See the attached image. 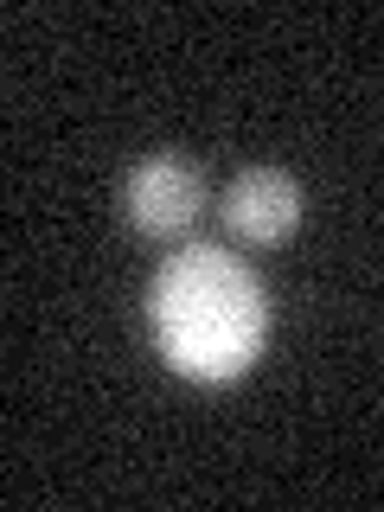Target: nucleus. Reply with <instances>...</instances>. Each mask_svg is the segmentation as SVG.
Returning <instances> with one entry per match:
<instances>
[{
    "instance_id": "f257e3e1",
    "label": "nucleus",
    "mask_w": 384,
    "mask_h": 512,
    "mask_svg": "<svg viewBox=\"0 0 384 512\" xmlns=\"http://www.w3.org/2000/svg\"><path fill=\"white\" fill-rule=\"evenodd\" d=\"M148 320L160 359L180 378L199 384H231L244 378L263 352L269 333V301L263 282L218 244H186L154 269L148 288Z\"/></svg>"
},
{
    "instance_id": "f03ea898",
    "label": "nucleus",
    "mask_w": 384,
    "mask_h": 512,
    "mask_svg": "<svg viewBox=\"0 0 384 512\" xmlns=\"http://www.w3.org/2000/svg\"><path fill=\"white\" fill-rule=\"evenodd\" d=\"M205 212V180L186 154H148L128 167L122 180V218L154 244H173L180 231H192V218Z\"/></svg>"
},
{
    "instance_id": "7ed1b4c3",
    "label": "nucleus",
    "mask_w": 384,
    "mask_h": 512,
    "mask_svg": "<svg viewBox=\"0 0 384 512\" xmlns=\"http://www.w3.org/2000/svg\"><path fill=\"white\" fill-rule=\"evenodd\" d=\"M224 224H231L237 244L250 250H276L295 237L301 224V186L295 173L282 167H244L231 186H224Z\"/></svg>"
}]
</instances>
